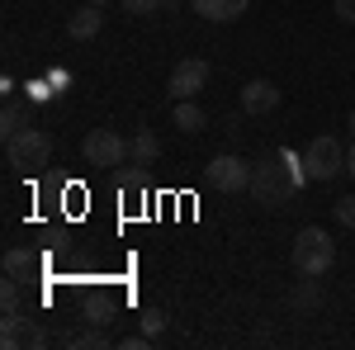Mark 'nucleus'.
Masks as SVG:
<instances>
[{
  "label": "nucleus",
  "mask_w": 355,
  "mask_h": 350,
  "mask_svg": "<svg viewBox=\"0 0 355 350\" xmlns=\"http://www.w3.org/2000/svg\"><path fill=\"white\" fill-rule=\"evenodd\" d=\"M303 180H308V175H303V152L299 157H294V152H275L266 161H256V170H251V199H256L261 209H284V204L299 194Z\"/></svg>",
  "instance_id": "nucleus-1"
},
{
  "label": "nucleus",
  "mask_w": 355,
  "mask_h": 350,
  "mask_svg": "<svg viewBox=\"0 0 355 350\" xmlns=\"http://www.w3.org/2000/svg\"><path fill=\"white\" fill-rule=\"evenodd\" d=\"M331 265H336V242H331V232L327 227H303L299 237H294V270L322 279Z\"/></svg>",
  "instance_id": "nucleus-2"
},
{
  "label": "nucleus",
  "mask_w": 355,
  "mask_h": 350,
  "mask_svg": "<svg viewBox=\"0 0 355 350\" xmlns=\"http://www.w3.org/2000/svg\"><path fill=\"white\" fill-rule=\"evenodd\" d=\"M303 175H308V180H322V185H331L336 175H346V147H341L331 133L313 137V142L303 147Z\"/></svg>",
  "instance_id": "nucleus-3"
},
{
  "label": "nucleus",
  "mask_w": 355,
  "mask_h": 350,
  "mask_svg": "<svg viewBox=\"0 0 355 350\" xmlns=\"http://www.w3.org/2000/svg\"><path fill=\"white\" fill-rule=\"evenodd\" d=\"M5 157L10 166H19V170H43V166L53 161V133H43V128H19L15 137H5Z\"/></svg>",
  "instance_id": "nucleus-4"
},
{
  "label": "nucleus",
  "mask_w": 355,
  "mask_h": 350,
  "mask_svg": "<svg viewBox=\"0 0 355 350\" xmlns=\"http://www.w3.org/2000/svg\"><path fill=\"white\" fill-rule=\"evenodd\" d=\"M81 157H85V166H95V170H114V166L128 161V142L114 133V128H95V133H85Z\"/></svg>",
  "instance_id": "nucleus-5"
},
{
  "label": "nucleus",
  "mask_w": 355,
  "mask_h": 350,
  "mask_svg": "<svg viewBox=\"0 0 355 350\" xmlns=\"http://www.w3.org/2000/svg\"><path fill=\"white\" fill-rule=\"evenodd\" d=\"M251 170H256V166L242 161L237 152H223V157L209 161V185L223 189V194H237V189H251Z\"/></svg>",
  "instance_id": "nucleus-6"
},
{
  "label": "nucleus",
  "mask_w": 355,
  "mask_h": 350,
  "mask_svg": "<svg viewBox=\"0 0 355 350\" xmlns=\"http://www.w3.org/2000/svg\"><path fill=\"white\" fill-rule=\"evenodd\" d=\"M209 76H214V71H209L204 57H180L175 71H171V95H175V100H194V95L209 85Z\"/></svg>",
  "instance_id": "nucleus-7"
},
{
  "label": "nucleus",
  "mask_w": 355,
  "mask_h": 350,
  "mask_svg": "<svg viewBox=\"0 0 355 350\" xmlns=\"http://www.w3.org/2000/svg\"><path fill=\"white\" fill-rule=\"evenodd\" d=\"M100 28H105V5H90V0H85L81 10L67 15V38H76V43H90Z\"/></svg>",
  "instance_id": "nucleus-8"
},
{
  "label": "nucleus",
  "mask_w": 355,
  "mask_h": 350,
  "mask_svg": "<svg viewBox=\"0 0 355 350\" xmlns=\"http://www.w3.org/2000/svg\"><path fill=\"white\" fill-rule=\"evenodd\" d=\"M242 109L246 114H270V109H279V85L266 81V76L246 81L242 85Z\"/></svg>",
  "instance_id": "nucleus-9"
},
{
  "label": "nucleus",
  "mask_w": 355,
  "mask_h": 350,
  "mask_svg": "<svg viewBox=\"0 0 355 350\" xmlns=\"http://www.w3.org/2000/svg\"><path fill=\"white\" fill-rule=\"evenodd\" d=\"M246 5H251V0H190V10L199 19H209V24H232V19H242Z\"/></svg>",
  "instance_id": "nucleus-10"
},
{
  "label": "nucleus",
  "mask_w": 355,
  "mask_h": 350,
  "mask_svg": "<svg viewBox=\"0 0 355 350\" xmlns=\"http://www.w3.org/2000/svg\"><path fill=\"white\" fill-rule=\"evenodd\" d=\"M171 123H175L180 133H199V128L209 123V114L194 105V100H175V109H171Z\"/></svg>",
  "instance_id": "nucleus-11"
},
{
  "label": "nucleus",
  "mask_w": 355,
  "mask_h": 350,
  "mask_svg": "<svg viewBox=\"0 0 355 350\" xmlns=\"http://www.w3.org/2000/svg\"><path fill=\"white\" fill-rule=\"evenodd\" d=\"M322 308V284L313 279V274H303V284L294 289V313H303V317H313Z\"/></svg>",
  "instance_id": "nucleus-12"
},
{
  "label": "nucleus",
  "mask_w": 355,
  "mask_h": 350,
  "mask_svg": "<svg viewBox=\"0 0 355 350\" xmlns=\"http://www.w3.org/2000/svg\"><path fill=\"white\" fill-rule=\"evenodd\" d=\"M128 157H133L137 166H152L157 157H162V142H157V133H152V128H137V137L128 142Z\"/></svg>",
  "instance_id": "nucleus-13"
},
{
  "label": "nucleus",
  "mask_w": 355,
  "mask_h": 350,
  "mask_svg": "<svg viewBox=\"0 0 355 350\" xmlns=\"http://www.w3.org/2000/svg\"><path fill=\"white\" fill-rule=\"evenodd\" d=\"M33 270H38V261L28 256L24 246H10V251H5V274H10V279L28 284V274H33Z\"/></svg>",
  "instance_id": "nucleus-14"
},
{
  "label": "nucleus",
  "mask_w": 355,
  "mask_h": 350,
  "mask_svg": "<svg viewBox=\"0 0 355 350\" xmlns=\"http://www.w3.org/2000/svg\"><path fill=\"white\" fill-rule=\"evenodd\" d=\"M19 128H28V114H24L19 105H15V100H5V114H0V133H5V137H15Z\"/></svg>",
  "instance_id": "nucleus-15"
},
{
  "label": "nucleus",
  "mask_w": 355,
  "mask_h": 350,
  "mask_svg": "<svg viewBox=\"0 0 355 350\" xmlns=\"http://www.w3.org/2000/svg\"><path fill=\"white\" fill-rule=\"evenodd\" d=\"M67 346L71 350H100V346H110V336L105 331H81V336H67Z\"/></svg>",
  "instance_id": "nucleus-16"
},
{
  "label": "nucleus",
  "mask_w": 355,
  "mask_h": 350,
  "mask_svg": "<svg viewBox=\"0 0 355 350\" xmlns=\"http://www.w3.org/2000/svg\"><path fill=\"white\" fill-rule=\"evenodd\" d=\"M142 331H147L152 341L166 331V313H162V308H142Z\"/></svg>",
  "instance_id": "nucleus-17"
},
{
  "label": "nucleus",
  "mask_w": 355,
  "mask_h": 350,
  "mask_svg": "<svg viewBox=\"0 0 355 350\" xmlns=\"http://www.w3.org/2000/svg\"><path fill=\"white\" fill-rule=\"evenodd\" d=\"M119 5H123V15H137V19H152L162 10V0H119Z\"/></svg>",
  "instance_id": "nucleus-18"
},
{
  "label": "nucleus",
  "mask_w": 355,
  "mask_h": 350,
  "mask_svg": "<svg viewBox=\"0 0 355 350\" xmlns=\"http://www.w3.org/2000/svg\"><path fill=\"white\" fill-rule=\"evenodd\" d=\"M331 213H336V222H341V227H355V194L336 199V209H331Z\"/></svg>",
  "instance_id": "nucleus-19"
},
{
  "label": "nucleus",
  "mask_w": 355,
  "mask_h": 350,
  "mask_svg": "<svg viewBox=\"0 0 355 350\" xmlns=\"http://www.w3.org/2000/svg\"><path fill=\"white\" fill-rule=\"evenodd\" d=\"M24 90H28V100H33V105H43V100H53V95H57L53 85H48V76H43V81H28Z\"/></svg>",
  "instance_id": "nucleus-20"
},
{
  "label": "nucleus",
  "mask_w": 355,
  "mask_h": 350,
  "mask_svg": "<svg viewBox=\"0 0 355 350\" xmlns=\"http://www.w3.org/2000/svg\"><path fill=\"white\" fill-rule=\"evenodd\" d=\"M48 85H53V90H67V85H71V71H67V67H53V71H48Z\"/></svg>",
  "instance_id": "nucleus-21"
},
{
  "label": "nucleus",
  "mask_w": 355,
  "mask_h": 350,
  "mask_svg": "<svg viewBox=\"0 0 355 350\" xmlns=\"http://www.w3.org/2000/svg\"><path fill=\"white\" fill-rule=\"evenodd\" d=\"M336 19L341 24H355V0H336Z\"/></svg>",
  "instance_id": "nucleus-22"
},
{
  "label": "nucleus",
  "mask_w": 355,
  "mask_h": 350,
  "mask_svg": "<svg viewBox=\"0 0 355 350\" xmlns=\"http://www.w3.org/2000/svg\"><path fill=\"white\" fill-rule=\"evenodd\" d=\"M346 175L355 180V142H351V152H346Z\"/></svg>",
  "instance_id": "nucleus-23"
},
{
  "label": "nucleus",
  "mask_w": 355,
  "mask_h": 350,
  "mask_svg": "<svg viewBox=\"0 0 355 350\" xmlns=\"http://www.w3.org/2000/svg\"><path fill=\"white\" fill-rule=\"evenodd\" d=\"M346 128H351V137H355V109H351V119H346Z\"/></svg>",
  "instance_id": "nucleus-24"
},
{
  "label": "nucleus",
  "mask_w": 355,
  "mask_h": 350,
  "mask_svg": "<svg viewBox=\"0 0 355 350\" xmlns=\"http://www.w3.org/2000/svg\"><path fill=\"white\" fill-rule=\"evenodd\" d=\"M90 5H110V0H90Z\"/></svg>",
  "instance_id": "nucleus-25"
}]
</instances>
